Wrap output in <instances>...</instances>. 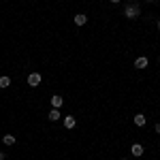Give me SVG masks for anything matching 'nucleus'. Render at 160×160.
<instances>
[{"label": "nucleus", "mask_w": 160, "mask_h": 160, "mask_svg": "<svg viewBox=\"0 0 160 160\" xmlns=\"http://www.w3.org/2000/svg\"><path fill=\"white\" fill-rule=\"evenodd\" d=\"M62 124H64V128H66V130H71V128L77 126V120H75V115H64Z\"/></svg>", "instance_id": "3"}, {"label": "nucleus", "mask_w": 160, "mask_h": 160, "mask_svg": "<svg viewBox=\"0 0 160 160\" xmlns=\"http://www.w3.org/2000/svg\"><path fill=\"white\" fill-rule=\"evenodd\" d=\"M158 32H160V22H158Z\"/></svg>", "instance_id": "16"}, {"label": "nucleus", "mask_w": 160, "mask_h": 160, "mask_svg": "<svg viewBox=\"0 0 160 160\" xmlns=\"http://www.w3.org/2000/svg\"><path fill=\"white\" fill-rule=\"evenodd\" d=\"M132 122H135V126H139V128H143V126L148 124V120H145V115H143V113H137L135 118H132Z\"/></svg>", "instance_id": "6"}, {"label": "nucleus", "mask_w": 160, "mask_h": 160, "mask_svg": "<svg viewBox=\"0 0 160 160\" xmlns=\"http://www.w3.org/2000/svg\"><path fill=\"white\" fill-rule=\"evenodd\" d=\"M9 86H11V77L2 75V77H0V88H9Z\"/></svg>", "instance_id": "11"}, {"label": "nucleus", "mask_w": 160, "mask_h": 160, "mask_svg": "<svg viewBox=\"0 0 160 160\" xmlns=\"http://www.w3.org/2000/svg\"><path fill=\"white\" fill-rule=\"evenodd\" d=\"M0 160H4V152H0Z\"/></svg>", "instance_id": "13"}, {"label": "nucleus", "mask_w": 160, "mask_h": 160, "mask_svg": "<svg viewBox=\"0 0 160 160\" xmlns=\"http://www.w3.org/2000/svg\"><path fill=\"white\" fill-rule=\"evenodd\" d=\"M124 15H126L128 19H137V17L141 15V9H139V4H135V2H128V4L124 7Z\"/></svg>", "instance_id": "1"}, {"label": "nucleus", "mask_w": 160, "mask_h": 160, "mask_svg": "<svg viewBox=\"0 0 160 160\" xmlns=\"http://www.w3.org/2000/svg\"><path fill=\"white\" fill-rule=\"evenodd\" d=\"M158 62H160V56H158Z\"/></svg>", "instance_id": "17"}, {"label": "nucleus", "mask_w": 160, "mask_h": 160, "mask_svg": "<svg viewBox=\"0 0 160 160\" xmlns=\"http://www.w3.org/2000/svg\"><path fill=\"white\" fill-rule=\"evenodd\" d=\"M28 86H30V88L41 86V73H30V75H28Z\"/></svg>", "instance_id": "2"}, {"label": "nucleus", "mask_w": 160, "mask_h": 160, "mask_svg": "<svg viewBox=\"0 0 160 160\" xmlns=\"http://www.w3.org/2000/svg\"><path fill=\"white\" fill-rule=\"evenodd\" d=\"M148 64H149V60L145 58V56H139V58L135 60V66L139 68V71H143V68H148Z\"/></svg>", "instance_id": "4"}, {"label": "nucleus", "mask_w": 160, "mask_h": 160, "mask_svg": "<svg viewBox=\"0 0 160 160\" xmlns=\"http://www.w3.org/2000/svg\"><path fill=\"white\" fill-rule=\"evenodd\" d=\"M122 160H126V158H122Z\"/></svg>", "instance_id": "18"}, {"label": "nucleus", "mask_w": 160, "mask_h": 160, "mask_svg": "<svg viewBox=\"0 0 160 160\" xmlns=\"http://www.w3.org/2000/svg\"><path fill=\"white\" fill-rule=\"evenodd\" d=\"M111 2H113V4H118V2H120V0H111Z\"/></svg>", "instance_id": "14"}, {"label": "nucleus", "mask_w": 160, "mask_h": 160, "mask_svg": "<svg viewBox=\"0 0 160 160\" xmlns=\"http://www.w3.org/2000/svg\"><path fill=\"white\" fill-rule=\"evenodd\" d=\"M2 143H4V145H15V137L13 135H4L2 137Z\"/></svg>", "instance_id": "10"}, {"label": "nucleus", "mask_w": 160, "mask_h": 160, "mask_svg": "<svg viewBox=\"0 0 160 160\" xmlns=\"http://www.w3.org/2000/svg\"><path fill=\"white\" fill-rule=\"evenodd\" d=\"M60 118H62L60 109H51V111H49V120H51V122H58Z\"/></svg>", "instance_id": "9"}, {"label": "nucleus", "mask_w": 160, "mask_h": 160, "mask_svg": "<svg viewBox=\"0 0 160 160\" xmlns=\"http://www.w3.org/2000/svg\"><path fill=\"white\" fill-rule=\"evenodd\" d=\"M75 24L77 26H86L88 24V15L86 13H77V15H75Z\"/></svg>", "instance_id": "8"}, {"label": "nucleus", "mask_w": 160, "mask_h": 160, "mask_svg": "<svg viewBox=\"0 0 160 160\" xmlns=\"http://www.w3.org/2000/svg\"><path fill=\"white\" fill-rule=\"evenodd\" d=\"M62 105H64V98H62L60 94H56V96H51V107H53V109H60Z\"/></svg>", "instance_id": "7"}, {"label": "nucleus", "mask_w": 160, "mask_h": 160, "mask_svg": "<svg viewBox=\"0 0 160 160\" xmlns=\"http://www.w3.org/2000/svg\"><path fill=\"white\" fill-rule=\"evenodd\" d=\"M154 130H156V135H160V124H156V126H154Z\"/></svg>", "instance_id": "12"}, {"label": "nucleus", "mask_w": 160, "mask_h": 160, "mask_svg": "<svg viewBox=\"0 0 160 160\" xmlns=\"http://www.w3.org/2000/svg\"><path fill=\"white\" fill-rule=\"evenodd\" d=\"M143 152H145V149H143L141 143H132V145H130V154L137 156V158H139V156H143Z\"/></svg>", "instance_id": "5"}, {"label": "nucleus", "mask_w": 160, "mask_h": 160, "mask_svg": "<svg viewBox=\"0 0 160 160\" xmlns=\"http://www.w3.org/2000/svg\"><path fill=\"white\" fill-rule=\"evenodd\" d=\"M145 2H149V4H152V2H156V0H145Z\"/></svg>", "instance_id": "15"}]
</instances>
